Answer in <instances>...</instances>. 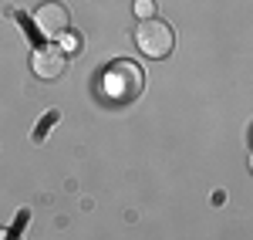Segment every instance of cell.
Wrapping results in <instances>:
<instances>
[{
	"label": "cell",
	"mask_w": 253,
	"mask_h": 240,
	"mask_svg": "<svg viewBox=\"0 0 253 240\" xmlns=\"http://www.w3.org/2000/svg\"><path fill=\"white\" fill-rule=\"evenodd\" d=\"M135 44H138V51H142L145 58H156L159 61V58H169V54H172L175 34H172V27H169L166 20L149 17V20H138Z\"/></svg>",
	"instance_id": "obj_1"
},
{
	"label": "cell",
	"mask_w": 253,
	"mask_h": 240,
	"mask_svg": "<svg viewBox=\"0 0 253 240\" xmlns=\"http://www.w3.org/2000/svg\"><path fill=\"white\" fill-rule=\"evenodd\" d=\"M105 92L112 95L115 101H132L142 92V85H145V78H142V68H138L135 61H115L108 71H105Z\"/></svg>",
	"instance_id": "obj_2"
},
{
	"label": "cell",
	"mask_w": 253,
	"mask_h": 240,
	"mask_svg": "<svg viewBox=\"0 0 253 240\" xmlns=\"http://www.w3.org/2000/svg\"><path fill=\"white\" fill-rule=\"evenodd\" d=\"M68 24H71V14L64 10V3L47 0V3H41L38 10H34V27H38L41 38H47V41L64 38L68 34Z\"/></svg>",
	"instance_id": "obj_3"
},
{
	"label": "cell",
	"mask_w": 253,
	"mask_h": 240,
	"mask_svg": "<svg viewBox=\"0 0 253 240\" xmlns=\"http://www.w3.org/2000/svg\"><path fill=\"white\" fill-rule=\"evenodd\" d=\"M64 64H68L64 48H61V44H54V41L38 44V48H34V54H31V68H34V75H38V78H44V81L61 78Z\"/></svg>",
	"instance_id": "obj_4"
},
{
	"label": "cell",
	"mask_w": 253,
	"mask_h": 240,
	"mask_svg": "<svg viewBox=\"0 0 253 240\" xmlns=\"http://www.w3.org/2000/svg\"><path fill=\"white\" fill-rule=\"evenodd\" d=\"M58 119H61V112H58V108H54V112H47V115L41 119V129L34 132V142H44V132H51V129H54V122H58Z\"/></svg>",
	"instance_id": "obj_5"
},
{
	"label": "cell",
	"mask_w": 253,
	"mask_h": 240,
	"mask_svg": "<svg viewBox=\"0 0 253 240\" xmlns=\"http://www.w3.org/2000/svg\"><path fill=\"white\" fill-rule=\"evenodd\" d=\"M135 14L142 20H149L152 14H156V0H135Z\"/></svg>",
	"instance_id": "obj_6"
},
{
	"label": "cell",
	"mask_w": 253,
	"mask_h": 240,
	"mask_svg": "<svg viewBox=\"0 0 253 240\" xmlns=\"http://www.w3.org/2000/svg\"><path fill=\"white\" fill-rule=\"evenodd\" d=\"M78 48H81L78 34H75V38H71V34H68V38H64V51H78Z\"/></svg>",
	"instance_id": "obj_7"
},
{
	"label": "cell",
	"mask_w": 253,
	"mask_h": 240,
	"mask_svg": "<svg viewBox=\"0 0 253 240\" xmlns=\"http://www.w3.org/2000/svg\"><path fill=\"white\" fill-rule=\"evenodd\" d=\"M250 169H253V152H250Z\"/></svg>",
	"instance_id": "obj_8"
}]
</instances>
